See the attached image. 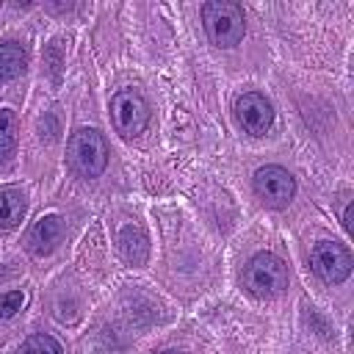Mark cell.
<instances>
[{
  "instance_id": "obj_1",
  "label": "cell",
  "mask_w": 354,
  "mask_h": 354,
  "mask_svg": "<svg viewBox=\"0 0 354 354\" xmlns=\"http://www.w3.org/2000/svg\"><path fill=\"white\" fill-rule=\"evenodd\" d=\"M202 25H205L207 39L224 50L241 44V39L246 33L243 8L230 0H207L202 6Z\"/></svg>"
},
{
  "instance_id": "obj_2",
  "label": "cell",
  "mask_w": 354,
  "mask_h": 354,
  "mask_svg": "<svg viewBox=\"0 0 354 354\" xmlns=\"http://www.w3.org/2000/svg\"><path fill=\"white\" fill-rule=\"evenodd\" d=\"M243 288L254 299H274L288 288V268L274 252L254 254L243 268Z\"/></svg>"
},
{
  "instance_id": "obj_3",
  "label": "cell",
  "mask_w": 354,
  "mask_h": 354,
  "mask_svg": "<svg viewBox=\"0 0 354 354\" xmlns=\"http://www.w3.org/2000/svg\"><path fill=\"white\" fill-rule=\"evenodd\" d=\"M69 163L83 177H100L108 166V141L94 127H80L69 138Z\"/></svg>"
},
{
  "instance_id": "obj_4",
  "label": "cell",
  "mask_w": 354,
  "mask_h": 354,
  "mask_svg": "<svg viewBox=\"0 0 354 354\" xmlns=\"http://www.w3.org/2000/svg\"><path fill=\"white\" fill-rule=\"evenodd\" d=\"M111 119H113V127L119 136L136 138L149 124V105L138 91L124 88V91L113 94V100H111Z\"/></svg>"
},
{
  "instance_id": "obj_5",
  "label": "cell",
  "mask_w": 354,
  "mask_h": 354,
  "mask_svg": "<svg viewBox=\"0 0 354 354\" xmlns=\"http://www.w3.org/2000/svg\"><path fill=\"white\" fill-rule=\"evenodd\" d=\"M310 266L313 271L326 282V285H340L348 279L351 274V252L343 246V243H335V241H318L313 249H310Z\"/></svg>"
},
{
  "instance_id": "obj_6",
  "label": "cell",
  "mask_w": 354,
  "mask_h": 354,
  "mask_svg": "<svg viewBox=\"0 0 354 354\" xmlns=\"http://www.w3.org/2000/svg\"><path fill=\"white\" fill-rule=\"evenodd\" d=\"M254 194L263 199V205L268 207H285L293 194H296V180L288 169L277 166V163H268V166H260L254 171Z\"/></svg>"
},
{
  "instance_id": "obj_7",
  "label": "cell",
  "mask_w": 354,
  "mask_h": 354,
  "mask_svg": "<svg viewBox=\"0 0 354 354\" xmlns=\"http://www.w3.org/2000/svg\"><path fill=\"white\" fill-rule=\"evenodd\" d=\"M235 119L249 136H266L274 122V108L263 94L246 91L235 100Z\"/></svg>"
},
{
  "instance_id": "obj_8",
  "label": "cell",
  "mask_w": 354,
  "mask_h": 354,
  "mask_svg": "<svg viewBox=\"0 0 354 354\" xmlns=\"http://www.w3.org/2000/svg\"><path fill=\"white\" fill-rule=\"evenodd\" d=\"M64 235V221L58 216H44L33 224L30 235H28V243H30V252L33 254H50L55 249V243L61 241Z\"/></svg>"
},
{
  "instance_id": "obj_9",
  "label": "cell",
  "mask_w": 354,
  "mask_h": 354,
  "mask_svg": "<svg viewBox=\"0 0 354 354\" xmlns=\"http://www.w3.org/2000/svg\"><path fill=\"white\" fill-rule=\"evenodd\" d=\"M22 216H25V194L14 185L0 188V232L19 227Z\"/></svg>"
},
{
  "instance_id": "obj_10",
  "label": "cell",
  "mask_w": 354,
  "mask_h": 354,
  "mask_svg": "<svg viewBox=\"0 0 354 354\" xmlns=\"http://www.w3.org/2000/svg\"><path fill=\"white\" fill-rule=\"evenodd\" d=\"M28 66V50L19 41H3L0 44V83L14 80Z\"/></svg>"
},
{
  "instance_id": "obj_11",
  "label": "cell",
  "mask_w": 354,
  "mask_h": 354,
  "mask_svg": "<svg viewBox=\"0 0 354 354\" xmlns=\"http://www.w3.org/2000/svg\"><path fill=\"white\" fill-rule=\"evenodd\" d=\"M119 249H122V257L133 266H141L149 254V243H147V235L138 230V227H124L122 235H119Z\"/></svg>"
},
{
  "instance_id": "obj_12",
  "label": "cell",
  "mask_w": 354,
  "mask_h": 354,
  "mask_svg": "<svg viewBox=\"0 0 354 354\" xmlns=\"http://www.w3.org/2000/svg\"><path fill=\"white\" fill-rule=\"evenodd\" d=\"M17 147V116L8 108H0V166L11 158Z\"/></svg>"
},
{
  "instance_id": "obj_13",
  "label": "cell",
  "mask_w": 354,
  "mask_h": 354,
  "mask_svg": "<svg viewBox=\"0 0 354 354\" xmlns=\"http://www.w3.org/2000/svg\"><path fill=\"white\" fill-rule=\"evenodd\" d=\"M17 354H64V351H61V343H58L53 335L39 332V335H30V337L19 346Z\"/></svg>"
},
{
  "instance_id": "obj_14",
  "label": "cell",
  "mask_w": 354,
  "mask_h": 354,
  "mask_svg": "<svg viewBox=\"0 0 354 354\" xmlns=\"http://www.w3.org/2000/svg\"><path fill=\"white\" fill-rule=\"evenodd\" d=\"M22 301H25L22 290L0 293V321H6V318H11V315H17V310L22 307Z\"/></svg>"
},
{
  "instance_id": "obj_15",
  "label": "cell",
  "mask_w": 354,
  "mask_h": 354,
  "mask_svg": "<svg viewBox=\"0 0 354 354\" xmlns=\"http://www.w3.org/2000/svg\"><path fill=\"white\" fill-rule=\"evenodd\" d=\"M351 213H354V205H348L343 210V227H346V232H351Z\"/></svg>"
},
{
  "instance_id": "obj_16",
  "label": "cell",
  "mask_w": 354,
  "mask_h": 354,
  "mask_svg": "<svg viewBox=\"0 0 354 354\" xmlns=\"http://www.w3.org/2000/svg\"><path fill=\"white\" fill-rule=\"evenodd\" d=\"M158 354H177V351H158Z\"/></svg>"
}]
</instances>
